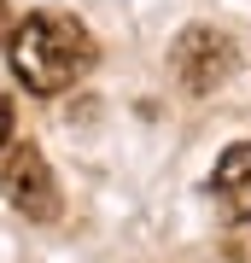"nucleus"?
Instances as JSON below:
<instances>
[{"mask_svg":"<svg viewBox=\"0 0 251 263\" xmlns=\"http://www.w3.org/2000/svg\"><path fill=\"white\" fill-rule=\"evenodd\" d=\"M6 53H12V76L29 88V94H65L76 88L82 76L93 70V35L82 18H70V12H29L6 29Z\"/></svg>","mask_w":251,"mask_h":263,"instance_id":"obj_1","label":"nucleus"},{"mask_svg":"<svg viewBox=\"0 0 251 263\" xmlns=\"http://www.w3.org/2000/svg\"><path fill=\"white\" fill-rule=\"evenodd\" d=\"M0 187H6V199H12L24 216H35V222H53V216H59V181H53L47 158H41L29 141H24V146H6Z\"/></svg>","mask_w":251,"mask_h":263,"instance_id":"obj_3","label":"nucleus"},{"mask_svg":"<svg viewBox=\"0 0 251 263\" xmlns=\"http://www.w3.org/2000/svg\"><path fill=\"white\" fill-rule=\"evenodd\" d=\"M6 29H12V12H6V0H0V41H6Z\"/></svg>","mask_w":251,"mask_h":263,"instance_id":"obj_6","label":"nucleus"},{"mask_svg":"<svg viewBox=\"0 0 251 263\" xmlns=\"http://www.w3.org/2000/svg\"><path fill=\"white\" fill-rule=\"evenodd\" d=\"M12 146V100H0V152Z\"/></svg>","mask_w":251,"mask_h":263,"instance_id":"obj_5","label":"nucleus"},{"mask_svg":"<svg viewBox=\"0 0 251 263\" xmlns=\"http://www.w3.org/2000/svg\"><path fill=\"white\" fill-rule=\"evenodd\" d=\"M210 199L228 222H251V141H234L210 170Z\"/></svg>","mask_w":251,"mask_h":263,"instance_id":"obj_4","label":"nucleus"},{"mask_svg":"<svg viewBox=\"0 0 251 263\" xmlns=\"http://www.w3.org/2000/svg\"><path fill=\"white\" fill-rule=\"evenodd\" d=\"M169 65H176V76H181L187 94H216V88L234 76L240 53H234V41L222 35V29L193 24V29H181V41L169 47Z\"/></svg>","mask_w":251,"mask_h":263,"instance_id":"obj_2","label":"nucleus"}]
</instances>
